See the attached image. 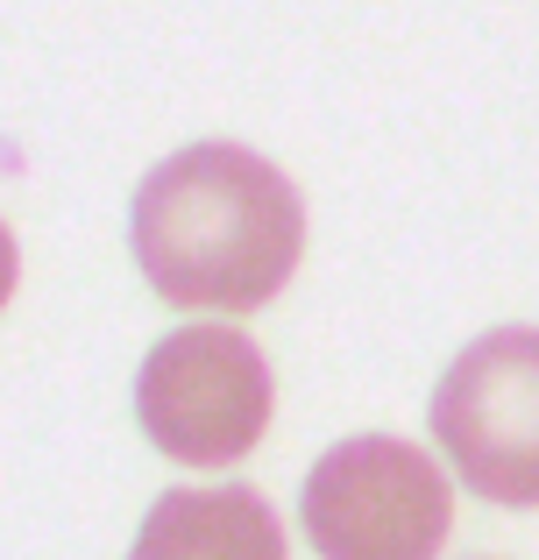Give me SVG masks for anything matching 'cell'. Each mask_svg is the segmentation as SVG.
<instances>
[{
	"label": "cell",
	"mask_w": 539,
	"mask_h": 560,
	"mask_svg": "<svg viewBox=\"0 0 539 560\" xmlns=\"http://www.w3.org/2000/svg\"><path fill=\"white\" fill-rule=\"evenodd\" d=\"M128 242L156 299L185 313H256L298 270L305 206L270 156L192 142L136 185Z\"/></svg>",
	"instance_id": "6da1fadb"
},
{
	"label": "cell",
	"mask_w": 539,
	"mask_h": 560,
	"mask_svg": "<svg viewBox=\"0 0 539 560\" xmlns=\"http://www.w3.org/2000/svg\"><path fill=\"white\" fill-rule=\"evenodd\" d=\"M298 511L319 560H441L455 525L441 462L390 433L327 447L305 476Z\"/></svg>",
	"instance_id": "7a4b0ae2"
},
{
	"label": "cell",
	"mask_w": 539,
	"mask_h": 560,
	"mask_svg": "<svg viewBox=\"0 0 539 560\" xmlns=\"http://www.w3.org/2000/svg\"><path fill=\"white\" fill-rule=\"evenodd\" d=\"M433 440L483 504L539 511V327H497L447 362Z\"/></svg>",
	"instance_id": "3957f363"
},
{
	"label": "cell",
	"mask_w": 539,
	"mask_h": 560,
	"mask_svg": "<svg viewBox=\"0 0 539 560\" xmlns=\"http://www.w3.org/2000/svg\"><path fill=\"white\" fill-rule=\"evenodd\" d=\"M136 419L156 454L185 468H227L256 454L270 425V362L235 327H178L136 376Z\"/></svg>",
	"instance_id": "277c9868"
},
{
	"label": "cell",
	"mask_w": 539,
	"mask_h": 560,
	"mask_svg": "<svg viewBox=\"0 0 539 560\" xmlns=\"http://www.w3.org/2000/svg\"><path fill=\"white\" fill-rule=\"evenodd\" d=\"M128 560H291V553L270 497L249 482H221V490L156 497Z\"/></svg>",
	"instance_id": "5b68a950"
},
{
	"label": "cell",
	"mask_w": 539,
	"mask_h": 560,
	"mask_svg": "<svg viewBox=\"0 0 539 560\" xmlns=\"http://www.w3.org/2000/svg\"><path fill=\"white\" fill-rule=\"evenodd\" d=\"M14 270H22V256H14V234H8V220H0V305L14 299Z\"/></svg>",
	"instance_id": "8992f818"
}]
</instances>
